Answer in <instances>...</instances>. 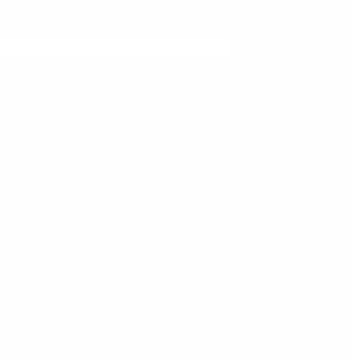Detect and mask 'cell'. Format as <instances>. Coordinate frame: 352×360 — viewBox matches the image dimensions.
Returning <instances> with one entry per match:
<instances>
[]
</instances>
